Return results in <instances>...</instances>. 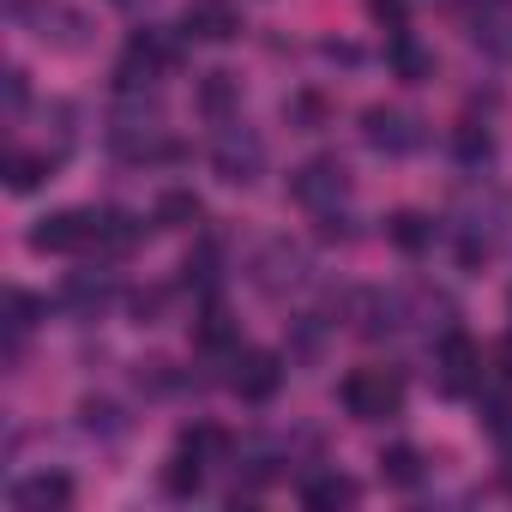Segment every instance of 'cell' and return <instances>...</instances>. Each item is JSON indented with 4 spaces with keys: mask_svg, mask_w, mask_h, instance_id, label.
Wrapping results in <instances>:
<instances>
[{
    "mask_svg": "<svg viewBox=\"0 0 512 512\" xmlns=\"http://www.w3.org/2000/svg\"><path fill=\"white\" fill-rule=\"evenodd\" d=\"M157 133H163V103L145 97V85H121L109 109V145L121 157H181L175 145H157Z\"/></svg>",
    "mask_w": 512,
    "mask_h": 512,
    "instance_id": "1",
    "label": "cell"
},
{
    "mask_svg": "<svg viewBox=\"0 0 512 512\" xmlns=\"http://www.w3.org/2000/svg\"><path fill=\"white\" fill-rule=\"evenodd\" d=\"M338 398H344V410H350L356 422H386V416H398V404H404V380L386 374V368H356V374H344Z\"/></svg>",
    "mask_w": 512,
    "mask_h": 512,
    "instance_id": "2",
    "label": "cell"
},
{
    "mask_svg": "<svg viewBox=\"0 0 512 512\" xmlns=\"http://www.w3.org/2000/svg\"><path fill=\"white\" fill-rule=\"evenodd\" d=\"M211 169H217V181H229V187L260 181V169H266V139L253 133V127H241V121H223V133H217V145H211Z\"/></svg>",
    "mask_w": 512,
    "mask_h": 512,
    "instance_id": "3",
    "label": "cell"
},
{
    "mask_svg": "<svg viewBox=\"0 0 512 512\" xmlns=\"http://www.w3.org/2000/svg\"><path fill=\"white\" fill-rule=\"evenodd\" d=\"M253 290H266V296H284V290H302L308 284V253L296 247V241H284V235H272L260 253H253Z\"/></svg>",
    "mask_w": 512,
    "mask_h": 512,
    "instance_id": "4",
    "label": "cell"
},
{
    "mask_svg": "<svg viewBox=\"0 0 512 512\" xmlns=\"http://www.w3.org/2000/svg\"><path fill=\"white\" fill-rule=\"evenodd\" d=\"M344 193H350V169H344L338 157H314V163H302V169L290 175V199L308 205V211H332Z\"/></svg>",
    "mask_w": 512,
    "mask_h": 512,
    "instance_id": "5",
    "label": "cell"
},
{
    "mask_svg": "<svg viewBox=\"0 0 512 512\" xmlns=\"http://www.w3.org/2000/svg\"><path fill=\"white\" fill-rule=\"evenodd\" d=\"M31 247L37 253H85L97 247V211H55L31 229Z\"/></svg>",
    "mask_w": 512,
    "mask_h": 512,
    "instance_id": "6",
    "label": "cell"
},
{
    "mask_svg": "<svg viewBox=\"0 0 512 512\" xmlns=\"http://www.w3.org/2000/svg\"><path fill=\"white\" fill-rule=\"evenodd\" d=\"M229 386L247 398V404H266V398H278V386H284V362L272 356V350H235L229 356Z\"/></svg>",
    "mask_w": 512,
    "mask_h": 512,
    "instance_id": "7",
    "label": "cell"
},
{
    "mask_svg": "<svg viewBox=\"0 0 512 512\" xmlns=\"http://www.w3.org/2000/svg\"><path fill=\"white\" fill-rule=\"evenodd\" d=\"M175 55H181V49H175L163 31H133V37H127V55H121V73H115V79H121V85H145V79H157L163 67H175Z\"/></svg>",
    "mask_w": 512,
    "mask_h": 512,
    "instance_id": "8",
    "label": "cell"
},
{
    "mask_svg": "<svg viewBox=\"0 0 512 512\" xmlns=\"http://www.w3.org/2000/svg\"><path fill=\"white\" fill-rule=\"evenodd\" d=\"M362 139H368L374 151H386V157H410V151L422 145V121L404 115V109H368V115H362Z\"/></svg>",
    "mask_w": 512,
    "mask_h": 512,
    "instance_id": "9",
    "label": "cell"
},
{
    "mask_svg": "<svg viewBox=\"0 0 512 512\" xmlns=\"http://www.w3.org/2000/svg\"><path fill=\"white\" fill-rule=\"evenodd\" d=\"M181 31L193 43H235L241 37V7H235V0H187Z\"/></svg>",
    "mask_w": 512,
    "mask_h": 512,
    "instance_id": "10",
    "label": "cell"
},
{
    "mask_svg": "<svg viewBox=\"0 0 512 512\" xmlns=\"http://www.w3.org/2000/svg\"><path fill=\"white\" fill-rule=\"evenodd\" d=\"M13 506L19 512H67L73 506V482L61 470H37V476H25L13 488Z\"/></svg>",
    "mask_w": 512,
    "mask_h": 512,
    "instance_id": "11",
    "label": "cell"
},
{
    "mask_svg": "<svg viewBox=\"0 0 512 512\" xmlns=\"http://www.w3.org/2000/svg\"><path fill=\"white\" fill-rule=\"evenodd\" d=\"M109 302H115V278H103V272H73V284L61 290V308L79 320H103Z\"/></svg>",
    "mask_w": 512,
    "mask_h": 512,
    "instance_id": "12",
    "label": "cell"
},
{
    "mask_svg": "<svg viewBox=\"0 0 512 512\" xmlns=\"http://www.w3.org/2000/svg\"><path fill=\"white\" fill-rule=\"evenodd\" d=\"M193 109L205 115V121H235V109H241V79L235 73H205L199 79V91H193Z\"/></svg>",
    "mask_w": 512,
    "mask_h": 512,
    "instance_id": "13",
    "label": "cell"
},
{
    "mask_svg": "<svg viewBox=\"0 0 512 512\" xmlns=\"http://www.w3.org/2000/svg\"><path fill=\"white\" fill-rule=\"evenodd\" d=\"M476 362H482V356H476V344H470L464 332H446V338H440V386H446V392H470V386H476Z\"/></svg>",
    "mask_w": 512,
    "mask_h": 512,
    "instance_id": "14",
    "label": "cell"
},
{
    "mask_svg": "<svg viewBox=\"0 0 512 512\" xmlns=\"http://www.w3.org/2000/svg\"><path fill=\"white\" fill-rule=\"evenodd\" d=\"M386 61H392V73H398L404 85H422V79L434 73V55H428V49H422L416 37H404V31L392 37V49H386Z\"/></svg>",
    "mask_w": 512,
    "mask_h": 512,
    "instance_id": "15",
    "label": "cell"
},
{
    "mask_svg": "<svg viewBox=\"0 0 512 512\" xmlns=\"http://www.w3.org/2000/svg\"><path fill=\"white\" fill-rule=\"evenodd\" d=\"M163 229H193L199 217H205V205H199V193L193 187H169L163 199H157V211H151Z\"/></svg>",
    "mask_w": 512,
    "mask_h": 512,
    "instance_id": "16",
    "label": "cell"
},
{
    "mask_svg": "<svg viewBox=\"0 0 512 512\" xmlns=\"http://www.w3.org/2000/svg\"><path fill=\"white\" fill-rule=\"evenodd\" d=\"M386 235H392L398 253H428V247H434V223H428L422 211H398V217L386 223Z\"/></svg>",
    "mask_w": 512,
    "mask_h": 512,
    "instance_id": "17",
    "label": "cell"
},
{
    "mask_svg": "<svg viewBox=\"0 0 512 512\" xmlns=\"http://www.w3.org/2000/svg\"><path fill=\"white\" fill-rule=\"evenodd\" d=\"M199 482H205V458H193L187 446L163 464V488L175 494V500H187V494H199Z\"/></svg>",
    "mask_w": 512,
    "mask_h": 512,
    "instance_id": "18",
    "label": "cell"
},
{
    "mask_svg": "<svg viewBox=\"0 0 512 512\" xmlns=\"http://www.w3.org/2000/svg\"><path fill=\"white\" fill-rule=\"evenodd\" d=\"M193 344H199V356H235V326H229V314H205L199 326H193Z\"/></svg>",
    "mask_w": 512,
    "mask_h": 512,
    "instance_id": "19",
    "label": "cell"
},
{
    "mask_svg": "<svg viewBox=\"0 0 512 512\" xmlns=\"http://www.w3.org/2000/svg\"><path fill=\"white\" fill-rule=\"evenodd\" d=\"M350 500H356V482L350 476H314V482H302V506H314V512L350 506Z\"/></svg>",
    "mask_w": 512,
    "mask_h": 512,
    "instance_id": "20",
    "label": "cell"
},
{
    "mask_svg": "<svg viewBox=\"0 0 512 512\" xmlns=\"http://www.w3.org/2000/svg\"><path fill=\"white\" fill-rule=\"evenodd\" d=\"M380 476H386L392 488H416V482H422V452H416V446H392V452H380Z\"/></svg>",
    "mask_w": 512,
    "mask_h": 512,
    "instance_id": "21",
    "label": "cell"
},
{
    "mask_svg": "<svg viewBox=\"0 0 512 512\" xmlns=\"http://www.w3.org/2000/svg\"><path fill=\"white\" fill-rule=\"evenodd\" d=\"M43 175H55V151H49V157H25V151L7 157V187H13V193H31Z\"/></svg>",
    "mask_w": 512,
    "mask_h": 512,
    "instance_id": "22",
    "label": "cell"
},
{
    "mask_svg": "<svg viewBox=\"0 0 512 512\" xmlns=\"http://www.w3.org/2000/svg\"><path fill=\"white\" fill-rule=\"evenodd\" d=\"M139 241V223L127 217V211H97V247H109V253H127Z\"/></svg>",
    "mask_w": 512,
    "mask_h": 512,
    "instance_id": "23",
    "label": "cell"
},
{
    "mask_svg": "<svg viewBox=\"0 0 512 512\" xmlns=\"http://www.w3.org/2000/svg\"><path fill=\"white\" fill-rule=\"evenodd\" d=\"M452 151H458L464 169H482V163L494 157V139H488L482 127H458V133H452Z\"/></svg>",
    "mask_w": 512,
    "mask_h": 512,
    "instance_id": "24",
    "label": "cell"
},
{
    "mask_svg": "<svg viewBox=\"0 0 512 512\" xmlns=\"http://www.w3.org/2000/svg\"><path fill=\"white\" fill-rule=\"evenodd\" d=\"M181 446L193 458H217V452H229V434L217 422H193V428H181Z\"/></svg>",
    "mask_w": 512,
    "mask_h": 512,
    "instance_id": "25",
    "label": "cell"
},
{
    "mask_svg": "<svg viewBox=\"0 0 512 512\" xmlns=\"http://www.w3.org/2000/svg\"><path fill=\"white\" fill-rule=\"evenodd\" d=\"M79 416H85V428H91V434H103V440H115V434L127 428V422H121V410H115L109 398H85V404H79Z\"/></svg>",
    "mask_w": 512,
    "mask_h": 512,
    "instance_id": "26",
    "label": "cell"
},
{
    "mask_svg": "<svg viewBox=\"0 0 512 512\" xmlns=\"http://www.w3.org/2000/svg\"><path fill=\"white\" fill-rule=\"evenodd\" d=\"M31 326H37V296H25V290H7V332H13V344H19Z\"/></svg>",
    "mask_w": 512,
    "mask_h": 512,
    "instance_id": "27",
    "label": "cell"
},
{
    "mask_svg": "<svg viewBox=\"0 0 512 512\" xmlns=\"http://www.w3.org/2000/svg\"><path fill=\"white\" fill-rule=\"evenodd\" d=\"M290 121H296L302 133H320V121H326V97H314V91L290 97Z\"/></svg>",
    "mask_w": 512,
    "mask_h": 512,
    "instance_id": "28",
    "label": "cell"
},
{
    "mask_svg": "<svg viewBox=\"0 0 512 512\" xmlns=\"http://www.w3.org/2000/svg\"><path fill=\"white\" fill-rule=\"evenodd\" d=\"M482 422L494 440H512V398H482Z\"/></svg>",
    "mask_w": 512,
    "mask_h": 512,
    "instance_id": "29",
    "label": "cell"
},
{
    "mask_svg": "<svg viewBox=\"0 0 512 512\" xmlns=\"http://www.w3.org/2000/svg\"><path fill=\"white\" fill-rule=\"evenodd\" d=\"M320 241H350V217L332 205V211H320Z\"/></svg>",
    "mask_w": 512,
    "mask_h": 512,
    "instance_id": "30",
    "label": "cell"
},
{
    "mask_svg": "<svg viewBox=\"0 0 512 512\" xmlns=\"http://www.w3.org/2000/svg\"><path fill=\"white\" fill-rule=\"evenodd\" d=\"M25 97H31V85H25V73L13 67V73H7V115H19V109H25Z\"/></svg>",
    "mask_w": 512,
    "mask_h": 512,
    "instance_id": "31",
    "label": "cell"
},
{
    "mask_svg": "<svg viewBox=\"0 0 512 512\" xmlns=\"http://www.w3.org/2000/svg\"><path fill=\"white\" fill-rule=\"evenodd\" d=\"M368 13H374L380 25H392V31H398V25H404V0H368Z\"/></svg>",
    "mask_w": 512,
    "mask_h": 512,
    "instance_id": "32",
    "label": "cell"
},
{
    "mask_svg": "<svg viewBox=\"0 0 512 512\" xmlns=\"http://www.w3.org/2000/svg\"><path fill=\"white\" fill-rule=\"evenodd\" d=\"M163 302H169L163 290H145V296H133V314H139V320H157V314H163Z\"/></svg>",
    "mask_w": 512,
    "mask_h": 512,
    "instance_id": "33",
    "label": "cell"
},
{
    "mask_svg": "<svg viewBox=\"0 0 512 512\" xmlns=\"http://www.w3.org/2000/svg\"><path fill=\"white\" fill-rule=\"evenodd\" d=\"M326 61H344V67H350V61H362V55H356L350 43H326Z\"/></svg>",
    "mask_w": 512,
    "mask_h": 512,
    "instance_id": "34",
    "label": "cell"
},
{
    "mask_svg": "<svg viewBox=\"0 0 512 512\" xmlns=\"http://www.w3.org/2000/svg\"><path fill=\"white\" fill-rule=\"evenodd\" d=\"M494 362H500V374L512 380V338H500V350H494Z\"/></svg>",
    "mask_w": 512,
    "mask_h": 512,
    "instance_id": "35",
    "label": "cell"
},
{
    "mask_svg": "<svg viewBox=\"0 0 512 512\" xmlns=\"http://www.w3.org/2000/svg\"><path fill=\"white\" fill-rule=\"evenodd\" d=\"M500 488H512V452H506V464H500Z\"/></svg>",
    "mask_w": 512,
    "mask_h": 512,
    "instance_id": "36",
    "label": "cell"
},
{
    "mask_svg": "<svg viewBox=\"0 0 512 512\" xmlns=\"http://www.w3.org/2000/svg\"><path fill=\"white\" fill-rule=\"evenodd\" d=\"M115 7H139V0H115Z\"/></svg>",
    "mask_w": 512,
    "mask_h": 512,
    "instance_id": "37",
    "label": "cell"
}]
</instances>
